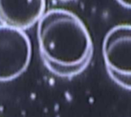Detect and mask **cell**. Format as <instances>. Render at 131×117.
I'll use <instances>...</instances> for the list:
<instances>
[{"instance_id": "cell-1", "label": "cell", "mask_w": 131, "mask_h": 117, "mask_svg": "<svg viewBox=\"0 0 131 117\" xmlns=\"http://www.w3.org/2000/svg\"><path fill=\"white\" fill-rule=\"evenodd\" d=\"M37 38L46 67L61 77H73L89 65L94 53L90 33L83 21L64 8H51L38 20Z\"/></svg>"}, {"instance_id": "cell-2", "label": "cell", "mask_w": 131, "mask_h": 117, "mask_svg": "<svg viewBox=\"0 0 131 117\" xmlns=\"http://www.w3.org/2000/svg\"><path fill=\"white\" fill-rule=\"evenodd\" d=\"M102 52L111 78L121 87L131 90V25L112 28L104 37Z\"/></svg>"}, {"instance_id": "cell-3", "label": "cell", "mask_w": 131, "mask_h": 117, "mask_svg": "<svg viewBox=\"0 0 131 117\" xmlns=\"http://www.w3.org/2000/svg\"><path fill=\"white\" fill-rule=\"evenodd\" d=\"M31 57V44L27 34L0 25V81H10L23 74Z\"/></svg>"}, {"instance_id": "cell-4", "label": "cell", "mask_w": 131, "mask_h": 117, "mask_svg": "<svg viewBox=\"0 0 131 117\" xmlns=\"http://www.w3.org/2000/svg\"><path fill=\"white\" fill-rule=\"evenodd\" d=\"M46 0H0V21L2 25L26 29L45 13Z\"/></svg>"}, {"instance_id": "cell-5", "label": "cell", "mask_w": 131, "mask_h": 117, "mask_svg": "<svg viewBox=\"0 0 131 117\" xmlns=\"http://www.w3.org/2000/svg\"><path fill=\"white\" fill-rule=\"evenodd\" d=\"M117 1L123 6L128 8H131V0H117Z\"/></svg>"}, {"instance_id": "cell-6", "label": "cell", "mask_w": 131, "mask_h": 117, "mask_svg": "<svg viewBox=\"0 0 131 117\" xmlns=\"http://www.w3.org/2000/svg\"><path fill=\"white\" fill-rule=\"evenodd\" d=\"M62 1H71V0H62Z\"/></svg>"}]
</instances>
